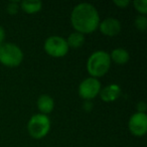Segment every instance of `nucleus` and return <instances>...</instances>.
<instances>
[{"instance_id": "nucleus-1", "label": "nucleus", "mask_w": 147, "mask_h": 147, "mask_svg": "<svg viewBox=\"0 0 147 147\" xmlns=\"http://www.w3.org/2000/svg\"><path fill=\"white\" fill-rule=\"evenodd\" d=\"M100 15L91 3H80L74 7L71 13V24L75 31L82 34L93 33L99 26Z\"/></svg>"}, {"instance_id": "nucleus-2", "label": "nucleus", "mask_w": 147, "mask_h": 147, "mask_svg": "<svg viewBox=\"0 0 147 147\" xmlns=\"http://www.w3.org/2000/svg\"><path fill=\"white\" fill-rule=\"evenodd\" d=\"M110 55L105 51H94L87 61V71L90 77L95 79L104 77L111 67Z\"/></svg>"}, {"instance_id": "nucleus-3", "label": "nucleus", "mask_w": 147, "mask_h": 147, "mask_svg": "<svg viewBox=\"0 0 147 147\" xmlns=\"http://www.w3.org/2000/svg\"><path fill=\"white\" fill-rule=\"evenodd\" d=\"M23 51L15 43L4 42L0 45V63L7 67H16L22 63Z\"/></svg>"}, {"instance_id": "nucleus-4", "label": "nucleus", "mask_w": 147, "mask_h": 147, "mask_svg": "<svg viewBox=\"0 0 147 147\" xmlns=\"http://www.w3.org/2000/svg\"><path fill=\"white\" fill-rule=\"evenodd\" d=\"M51 119L47 115L34 114L27 122V131L33 139H42L49 134L51 130Z\"/></svg>"}, {"instance_id": "nucleus-5", "label": "nucleus", "mask_w": 147, "mask_h": 147, "mask_svg": "<svg viewBox=\"0 0 147 147\" xmlns=\"http://www.w3.org/2000/svg\"><path fill=\"white\" fill-rule=\"evenodd\" d=\"M43 49L49 57L55 59L63 57L69 51L65 38L59 35H51L47 37L43 43Z\"/></svg>"}, {"instance_id": "nucleus-6", "label": "nucleus", "mask_w": 147, "mask_h": 147, "mask_svg": "<svg viewBox=\"0 0 147 147\" xmlns=\"http://www.w3.org/2000/svg\"><path fill=\"white\" fill-rule=\"evenodd\" d=\"M101 89H102V86H101V83L99 82L98 79L89 77V78L85 79L84 81L80 83L78 88V93L79 96L83 100L92 101L96 97L99 96Z\"/></svg>"}, {"instance_id": "nucleus-7", "label": "nucleus", "mask_w": 147, "mask_h": 147, "mask_svg": "<svg viewBox=\"0 0 147 147\" xmlns=\"http://www.w3.org/2000/svg\"><path fill=\"white\" fill-rule=\"evenodd\" d=\"M128 129L132 135L142 137L147 133V115L146 113L135 112L129 118Z\"/></svg>"}, {"instance_id": "nucleus-8", "label": "nucleus", "mask_w": 147, "mask_h": 147, "mask_svg": "<svg viewBox=\"0 0 147 147\" xmlns=\"http://www.w3.org/2000/svg\"><path fill=\"white\" fill-rule=\"evenodd\" d=\"M98 28L103 35L109 37L116 36L121 31V22L115 17H107L104 20L100 21Z\"/></svg>"}, {"instance_id": "nucleus-9", "label": "nucleus", "mask_w": 147, "mask_h": 147, "mask_svg": "<svg viewBox=\"0 0 147 147\" xmlns=\"http://www.w3.org/2000/svg\"><path fill=\"white\" fill-rule=\"evenodd\" d=\"M121 95V87L117 84H110L101 89L99 97L103 102L111 103L116 101Z\"/></svg>"}, {"instance_id": "nucleus-10", "label": "nucleus", "mask_w": 147, "mask_h": 147, "mask_svg": "<svg viewBox=\"0 0 147 147\" xmlns=\"http://www.w3.org/2000/svg\"><path fill=\"white\" fill-rule=\"evenodd\" d=\"M36 106L40 114L43 115H49L55 109V101L49 95H41L38 97L36 102Z\"/></svg>"}, {"instance_id": "nucleus-11", "label": "nucleus", "mask_w": 147, "mask_h": 147, "mask_svg": "<svg viewBox=\"0 0 147 147\" xmlns=\"http://www.w3.org/2000/svg\"><path fill=\"white\" fill-rule=\"evenodd\" d=\"M109 55H110L111 61H113L118 65H125L130 59V55H129L128 51H126L123 47H117V49H113Z\"/></svg>"}, {"instance_id": "nucleus-12", "label": "nucleus", "mask_w": 147, "mask_h": 147, "mask_svg": "<svg viewBox=\"0 0 147 147\" xmlns=\"http://www.w3.org/2000/svg\"><path fill=\"white\" fill-rule=\"evenodd\" d=\"M19 6L22 11L27 14H34L42 8V3L39 0H24L19 2Z\"/></svg>"}, {"instance_id": "nucleus-13", "label": "nucleus", "mask_w": 147, "mask_h": 147, "mask_svg": "<svg viewBox=\"0 0 147 147\" xmlns=\"http://www.w3.org/2000/svg\"><path fill=\"white\" fill-rule=\"evenodd\" d=\"M65 40H67L69 49H78L85 43V35L77 31H74L67 36Z\"/></svg>"}, {"instance_id": "nucleus-14", "label": "nucleus", "mask_w": 147, "mask_h": 147, "mask_svg": "<svg viewBox=\"0 0 147 147\" xmlns=\"http://www.w3.org/2000/svg\"><path fill=\"white\" fill-rule=\"evenodd\" d=\"M133 5L135 10L140 15L147 14V0H135L133 1Z\"/></svg>"}, {"instance_id": "nucleus-15", "label": "nucleus", "mask_w": 147, "mask_h": 147, "mask_svg": "<svg viewBox=\"0 0 147 147\" xmlns=\"http://www.w3.org/2000/svg\"><path fill=\"white\" fill-rule=\"evenodd\" d=\"M134 25L139 31H145L147 28L146 15H138L134 20Z\"/></svg>"}, {"instance_id": "nucleus-16", "label": "nucleus", "mask_w": 147, "mask_h": 147, "mask_svg": "<svg viewBox=\"0 0 147 147\" xmlns=\"http://www.w3.org/2000/svg\"><path fill=\"white\" fill-rule=\"evenodd\" d=\"M20 9V6H19V2L18 1H10V2L7 4L6 10L7 13L10 15H15L17 14V12Z\"/></svg>"}, {"instance_id": "nucleus-17", "label": "nucleus", "mask_w": 147, "mask_h": 147, "mask_svg": "<svg viewBox=\"0 0 147 147\" xmlns=\"http://www.w3.org/2000/svg\"><path fill=\"white\" fill-rule=\"evenodd\" d=\"M115 5L119 8H126L128 7V5L130 4V1L129 0H114L113 1Z\"/></svg>"}, {"instance_id": "nucleus-18", "label": "nucleus", "mask_w": 147, "mask_h": 147, "mask_svg": "<svg viewBox=\"0 0 147 147\" xmlns=\"http://www.w3.org/2000/svg\"><path fill=\"white\" fill-rule=\"evenodd\" d=\"M136 112L139 113H145L147 110V106H146V103L144 101H140V102L137 103L136 105Z\"/></svg>"}, {"instance_id": "nucleus-19", "label": "nucleus", "mask_w": 147, "mask_h": 147, "mask_svg": "<svg viewBox=\"0 0 147 147\" xmlns=\"http://www.w3.org/2000/svg\"><path fill=\"white\" fill-rule=\"evenodd\" d=\"M5 37H6V33H5V30L1 25H0V45L4 43Z\"/></svg>"}]
</instances>
